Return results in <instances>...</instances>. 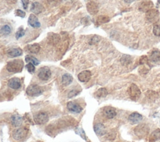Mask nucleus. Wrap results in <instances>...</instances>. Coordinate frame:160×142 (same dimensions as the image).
<instances>
[{
	"label": "nucleus",
	"mask_w": 160,
	"mask_h": 142,
	"mask_svg": "<svg viewBox=\"0 0 160 142\" xmlns=\"http://www.w3.org/2000/svg\"><path fill=\"white\" fill-rule=\"evenodd\" d=\"M24 63L21 59H15L7 63L6 69L9 72L18 73L22 71Z\"/></svg>",
	"instance_id": "obj_1"
},
{
	"label": "nucleus",
	"mask_w": 160,
	"mask_h": 142,
	"mask_svg": "<svg viewBox=\"0 0 160 142\" xmlns=\"http://www.w3.org/2000/svg\"><path fill=\"white\" fill-rule=\"evenodd\" d=\"M128 94L130 99L133 101H137L140 97L142 92L138 87L135 84H132L128 89Z\"/></svg>",
	"instance_id": "obj_2"
},
{
	"label": "nucleus",
	"mask_w": 160,
	"mask_h": 142,
	"mask_svg": "<svg viewBox=\"0 0 160 142\" xmlns=\"http://www.w3.org/2000/svg\"><path fill=\"white\" fill-rule=\"evenodd\" d=\"M26 92L28 95L31 96V97H37L43 94V89L40 85L33 84L28 86Z\"/></svg>",
	"instance_id": "obj_3"
},
{
	"label": "nucleus",
	"mask_w": 160,
	"mask_h": 142,
	"mask_svg": "<svg viewBox=\"0 0 160 142\" xmlns=\"http://www.w3.org/2000/svg\"><path fill=\"white\" fill-rule=\"evenodd\" d=\"M146 18L152 23H156L159 20V13L156 9H152L146 13Z\"/></svg>",
	"instance_id": "obj_4"
},
{
	"label": "nucleus",
	"mask_w": 160,
	"mask_h": 142,
	"mask_svg": "<svg viewBox=\"0 0 160 142\" xmlns=\"http://www.w3.org/2000/svg\"><path fill=\"white\" fill-rule=\"evenodd\" d=\"M134 132L135 135L139 138H144L148 134L149 128L147 125L141 124L135 128Z\"/></svg>",
	"instance_id": "obj_5"
},
{
	"label": "nucleus",
	"mask_w": 160,
	"mask_h": 142,
	"mask_svg": "<svg viewBox=\"0 0 160 142\" xmlns=\"http://www.w3.org/2000/svg\"><path fill=\"white\" fill-rule=\"evenodd\" d=\"M28 135V129L26 128H20L13 131V138L16 140H21L26 136Z\"/></svg>",
	"instance_id": "obj_6"
},
{
	"label": "nucleus",
	"mask_w": 160,
	"mask_h": 142,
	"mask_svg": "<svg viewBox=\"0 0 160 142\" xmlns=\"http://www.w3.org/2000/svg\"><path fill=\"white\" fill-rule=\"evenodd\" d=\"M38 76L42 80H48L51 76V72L48 67H43L40 68L38 71Z\"/></svg>",
	"instance_id": "obj_7"
},
{
	"label": "nucleus",
	"mask_w": 160,
	"mask_h": 142,
	"mask_svg": "<svg viewBox=\"0 0 160 142\" xmlns=\"http://www.w3.org/2000/svg\"><path fill=\"white\" fill-rule=\"evenodd\" d=\"M34 120L37 124L42 125L48 121L49 117L46 112H40L34 117Z\"/></svg>",
	"instance_id": "obj_8"
},
{
	"label": "nucleus",
	"mask_w": 160,
	"mask_h": 142,
	"mask_svg": "<svg viewBox=\"0 0 160 142\" xmlns=\"http://www.w3.org/2000/svg\"><path fill=\"white\" fill-rule=\"evenodd\" d=\"M67 108L70 112L77 113L81 112L83 111V108L78 104L74 102H69L67 104Z\"/></svg>",
	"instance_id": "obj_9"
},
{
	"label": "nucleus",
	"mask_w": 160,
	"mask_h": 142,
	"mask_svg": "<svg viewBox=\"0 0 160 142\" xmlns=\"http://www.w3.org/2000/svg\"><path fill=\"white\" fill-rule=\"evenodd\" d=\"M103 114L104 115L109 119L113 118L116 115V109L112 107H105L103 108Z\"/></svg>",
	"instance_id": "obj_10"
},
{
	"label": "nucleus",
	"mask_w": 160,
	"mask_h": 142,
	"mask_svg": "<svg viewBox=\"0 0 160 142\" xmlns=\"http://www.w3.org/2000/svg\"><path fill=\"white\" fill-rule=\"evenodd\" d=\"M86 9L88 12L91 15H96L99 10L98 5L97 3L94 1H90L87 3Z\"/></svg>",
	"instance_id": "obj_11"
},
{
	"label": "nucleus",
	"mask_w": 160,
	"mask_h": 142,
	"mask_svg": "<svg viewBox=\"0 0 160 142\" xmlns=\"http://www.w3.org/2000/svg\"><path fill=\"white\" fill-rule=\"evenodd\" d=\"M8 85L9 87L13 89H19L21 86V80L19 78L13 77L9 80L8 82Z\"/></svg>",
	"instance_id": "obj_12"
},
{
	"label": "nucleus",
	"mask_w": 160,
	"mask_h": 142,
	"mask_svg": "<svg viewBox=\"0 0 160 142\" xmlns=\"http://www.w3.org/2000/svg\"><path fill=\"white\" fill-rule=\"evenodd\" d=\"M128 119L131 124L135 125L142 120L143 116L138 112H133L129 116Z\"/></svg>",
	"instance_id": "obj_13"
},
{
	"label": "nucleus",
	"mask_w": 160,
	"mask_h": 142,
	"mask_svg": "<svg viewBox=\"0 0 160 142\" xmlns=\"http://www.w3.org/2000/svg\"><path fill=\"white\" fill-rule=\"evenodd\" d=\"M94 131L98 136H103L106 134L105 126L101 123H98L94 126Z\"/></svg>",
	"instance_id": "obj_14"
},
{
	"label": "nucleus",
	"mask_w": 160,
	"mask_h": 142,
	"mask_svg": "<svg viewBox=\"0 0 160 142\" xmlns=\"http://www.w3.org/2000/svg\"><path fill=\"white\" fill-rule=\"evenodd\" d=\"M91 73L89 71H84L79 73L78 76V78L80 82H88L91 79Z\"/></svg>",
	"instance_id": "obj_15"
},
{
	"label": "nucleus",
	"mask_w": 160,
	"mask_h": 142,
	"mask_svg": "<svg viewBox=\"0 0 160 142\" xmlns=\"http://www.w3.org/2000/svg\"><path fill=\"white\" fill-rule=\"evenodd\" d=\"M28 24H29L31 27H35V28H38L41 26V23L40 22L38 17L34 15V14H31L28 18Z\"/></svg>",
	"instance_id": "obj_16"
},
{
	"label": "nucleus",
	"mask_w": 160,
	"mask_h": 142,
	"mask_svg": "<svg viewBox=\"0 0 160 142\" xmlns=\"http://www.w3.org/2000/svg\"><path fill=\"white\" fill-rule=\"evenodd\" d=\"M44 10H45V8L43 6V4H41V3L38 2H34L32 4L31 11L34 14L38 15V14L41 13Z\"/></svg>",
	"instance_id": "obj_17"
},
{
	"label": "nucleus",
	"mask_w": 160,
	"mask_h": 142,
	"mask_svg": "<svg viewBox=\"0 0 160 142\" xmlns=\"http://www.w3.org/2000/svg\"><path fill=\"white\" fill-rule=\"evenodd\" d=\"M153 7V3L152 1H143L141 3V4L139 5V10L144 13H147L150 10H152Z\"/></svg>",
	"instance_id": "obj_18"
},
{
	"label": "nucleus",
	"mask_w": 160,
	"mask_h": 142,
	"mask_svg": "<svg viewBox=\"0 0 160 142\" xmlns=\"http://www.w3.org/2000/svg\"><path fill=\"white\" fill-rule=\"evenodd\" d=\"M7 54L9 56L12 57H16L20 56L23 54V51L21 48H13L9 49Z\"/></svg>",
	"instance_id": "obj_19"
},
{
	"label": "nucleus",
	"mask_w": 160,
	"mask_h": 142,
	"mask_svg": "<svg viewBox=\"0 0 160 142\" xmlns=\"http://www.w3.org/2000/svg\"><path fill=\"white\" fill-rule=\"evenodd\" d=\"M11 122L13 126H14L15 127H20L22 124L23 119L21 116L18 115H15L11 117Z\"/></svg>",
	"instance_id": "obj_20"
},
{
	"label": "nucleus",
	"mask_w": 160,
	"mask_h": 142,
	"mask_svg": "<svg viewBox=\"0 0 160 142\" xmlns=\"http://www.w3.org/2000/svg\"><path fill=\"white\" fill-rule=\"evenodd\" d=\"M26 49H27V51L28 52H30V53L37 54L40 52L41 48H40V45L38 44L35 43L33 44L28 45L26 47Z\"/></svg>",
	"instance_id": "obj_21"
},
{
	"label": "nucleus",
	"mask_w": 160,
	"mask_h": 142,
	"mask_svg": "<svg viewBox=\"0 0 160 142\" xmlns=\"http://www.w3.org/2000/svg\"><path fill=\"white\" fill-rule=\"evenodd\" d=\"M73 80V76L69 74H65L62 76V83L64 85L68 86L72 83Z\"/></svg>",
	"instance_id": "obj_22"
},
{
	"label": "nucleus",
	"mask_w": 160,
	"mask_h": 142,
	"mask_svg": "<svg viewBox=\"0 0 160 142\" xmlns=\"http://www.w3.org/2000/svg\"><path fill=\"white\" fill-rule=\"evenodd\" d=\"M160 140V129H156L153 131L149 136V140L150 142H155Z\"/></svg>",
	"instance_id": "obj_23"
},
{
	"label": "nucleus",
	"mask_w": 160,
	"mask_h": 142,
	"mask_svg": "<svg viewBox=\"0 0 160 142\" xmlns=\"http://www.w3.org/2000/svg\"><path fill=\"white\" fill-rule=\"evenodd\" d=\"M150 61L153 62H158L160 61V51H154L150 55Z\"/></svg>",
	"instance_id": "obj_24"
},
{
	"label": "nucleus",
	"mask_w": 160,
	"mask_h": 142,
	"mask_svg": "<svg viewBox=\"0 0 160 142\" xmlns=\"http://www.w3.org/2000/svg\"><path fill=\"white\" fill-rule=\"evenodd\" d=\"M131 61H132V59H131V57L129 55H123L120 59L121 64L125 66L129 65L130 64H131Z\"/></svg>",
	"instance_id": "obj_25"
},
{
	"label": "nucleus",
	"mask_w": 160,
	"mask_h": 142,
	"mask_svg": "<svg viewBox=\"0 0 160 142\" xmlns=\"http://www.w3.org/2000/svg\"><path fill=\"white\" fill-rule=\"evenodd\" d=\"M48 40L51 43L56 44L59 43L60 40V36L59 34L55 33H50L48 35Z\"/></svg>",
	"instance_id": "obj_26"
},
{
	"label": "nucleus",
	"mask_w": 160,
	"mask_h": 142,
	"mask_svg": "<svg viewBox=\"0 0 160 142\" xmlns=\"http://www.w3.org/2000/svg\"><path fill=\"white\" fill-rule=\"evenodd\" d=\"M110 21V19L108 16L105 15H101V16H99L97 17L96 24L98 25H101L102 24L106 23V22H108Z\"/></svg>",
	"instance_id": "obj_27"
},
{
	"label": "nucleus",
	"mask_w": 160,
	"mask_h": 142,
	"mask_svg": "<svg viewBox=\"0 0 160 142\" xmlns=\"http://www.w3.org/2000/svg\"><path fill=\"white\" fill-rule=\"evenodd\" d=\"M108 92L106 89L105 88H100L95 93V96L98 98H104L106 97Z\"/></svg>",
	"instance_id": "obj_28"
},
{
	"label": "nucleus",
	"mask_w": 160,
	"mask_h": 142,
	"mask_svg": "<svg viewBox=\"0 0 160 142\" xmlns=\"http://www.w3.org/2000/svg\"><path fill=\"white\" fill-rule=\"evenodd\" d=\"M25 61L26 62L32 63L33 64H34L35 66L39 65L40 64V61L38 60L36 57H35L33 56H31V55H28V56L25 57Z\"/></svg>",
	"instance_id": "obj_29"
},
{
	"label": "nucleus",
	"mask_w": 160,
	"mask_h": 142,
	"mask_svg": "<svg viewBox=\"0 0 160 142\" xmlns=\"http://www.w3.org/2000/svg\"><path fill=\"white\" fill-rule=\"evenodd\" d=\"M11 28L9 25H4L0 29V34L2 35H8L11 33Z\"/></svg>",
	"instance_id": "obj_30"
},
{
	"label": "nucleus",
	"mask_w": 160,
	"mask_h": 142,
	"mask_svg": "<svg viewBox=\"0 0 160 142\" xmlns=\"http://www.w3.org/2000/svg\"><path fill=\"white\" fill-rule=\"evenodd\" d=\"M146 95H147V97L150 100H153V101L158 97V94L156 92H154L153 90H148Z\"/></svg>",
	"instance_id": "obj_31"
},
{
	"label": "nucleus",
	"mask_w": 160,
	"mask_h": 142,
	"mask_svg": "<svg viewBox=\"0 0 160 142\" xmlns=\"http://www.w3.org/2000/svg\"><path fill=\"white\" fill-rule=\"evenodd\" d=\"M25 34V29L23 28V27H20V28L18 29V31L16 32V39H19L20 38H21Z\"/></svg>",
	"instance_id": "obj_32"
},
{
	"label": "nucleus",
	"mask_w": 160,
	"mask_h": 142,
	"mask_svg": "<svg viewBox=\"0 0 160 142\" xmlns=\"http://www.w3.org/2000/svg\"><path fill=\"white\" fill-rule=\"evenodd\" d=\"M149 60L147 56H143L139 59V64L141 65H148L149 64Z\"/></svg>",
	"instance_id": "obj_33"
},
{
	"label": "nucleus",
	"mask_w": 160,
	"mask_h": 142,
	"mask_svg": "<svg viewBox=\"0 0 160 142\" xmlns=\"http://www.w3.org/2000/svg\"><path fill=\"white\" fill-rule=\"evenodd\" d=\"M26 68L28 70V71L30 73H31V74H33V73H34L35 72L36 69H35V65L33 64L32 63H28L26 66Z\"/></svg>",
	"instance_id": "obj_34"
},
{
	"label": "nucleus",
	"mask_w": 160,
	"mask_h": 142,
	"mask_svg": "<svg viewBox=\"0 0 160 142\" xmlns=\"http://www.w3.org/2000/svg\"><path fill=\"white\" fill-rule=\"evenodd\" d=\"M15 15H16V16H19V17H21L23 18V17H25L26 16V13L25 11H23L21 10H19V9H18V10H15Z\"/></svg>",
	"instance_id": "obj_35"
},
{
	"label": "nucleus",
	"mask_w": 160,
	"mask_h": 142,
	"mask_svg": "<svg viewBox=\"0 0 160 142\" xmlns=\"http://www.w3.org/2000/svg\"><path fill=\"white\" fill-rule=\"evenodd\" d=\"M153 33L155 36H160V25H155L153 27Z\"/></svg>",
	"instance_id": "obj_36"
},
{
	"label": "nucleus",
	"mask_w": 160,
	"mask_h": 142,
	"mask_svg": "<svg viewBox=\"0 0 160 142\" xmlns=\"http://www.w3.org/2000/svg\"><path fill=\"white\" fill-rule=\"evenodd\" d=\"M79 92L77 90H71L68 94V97L69 98H72L73 97H75V96H76L79 94Z\"/></svg>",
	"instance_id": "obj_37"
},
{
	"label": "nucleus",
	"mask_w": 160,
	"mask_h": 142,
	"mask_svg": "<svg viewBox=\"0 0 160 142\" xmlns=\"http://www.w3.org/2000/svg\"><path fill=\"white\" fill-rule=\"evenodd\" d=\"M99 41H100V38H99L98 36H94L91 39L90 41H89V44H90L91 45L95 44L97 43Z\"/></svg>",
	"instance_id": "obj_38"
},
{
	"label": "nucleus",
	"mask_w": 160,
	"mask_h": 142,
	"mask_svg": "<svg viewBox=\"0 0 160 142\" xmlns=\"http://www.w3.org/2000/svg\"><path fill=\"white\" fill-rule=\"evenodd\" d=\"M23 3V6L25 10H26L28 6V4H29V0H21Z\"/></svg>",
	"instance_id": "obj_39"
},
{
	"label": "nucleus",
	"mask_w": 160,
	"mask_h": 142,
	"mask_svg": "<svg viewBox=\"0 0 160 142\" xmlns=\"http://www.w3.org/2000/svg\"><path fill=\"white\" fill-rule=\"evenodd\" d=\"M5 1H6V3H8V4H15L18 0H5Z\"/></svg>",
	"instance_id": "obj_40"
},
{
	"label": "nucleus",
	"mask_w": 160,
	"mask_h": 142,
	"mask_svg": "<svg viewBox=\"0 0 160 142\" xmlns=\"http://www.w3.org/2000/svg\"><path fill=\"white\" fill-rule=\"evenodd\" d=\"M124 1H125V2L126 3L130 4V3H131L134 2V1H135V0H124Z\"/></svg>",
	"instance_id": "obj_41"
},
{
	"label": "nucleus",
	"mask_w": 160,
	"mask_h": 142,
	"mask_svg": "<svg viewBox=\"0 0 160 142\" xmlns=\"http://www.w3.org/2000/svg\"><path fill=\"white\" fill-rule=\"evenodd\" d=\"M158 3L160 4V0H158Z\"/></svg>",
	"instance_id": "obj_42"
}]
</instances>
